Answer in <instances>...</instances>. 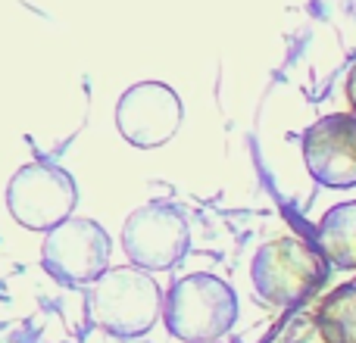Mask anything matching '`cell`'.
I'll return each instance as SVG.
<instances>
[{
  "label": "cell",
  "mask_w": 356,
  "mask_h": 343,
  "mask_svg": "<svg viewBox=\"0 0 356 343\" xmlns=\"http://www.w3.org/2000/svg\"><path fill=\"white\" fill-rule=\"evenodd\" d=\"M116 125L131 147H163L181 125V100L169 85L141 81L119 97Z\"/></svg>",
  "instance_id": "obj_7"
},
{
  "label": "cell",
  "mask_w": 356,
  "mask_h": 343,
  "mask_svg": "<svg viewBox=\"0 0 356 343\" xmlns=\"http://www.w3.org/2000/svg\"><path fill=\"white\" fill-rule=\"evenodd\" d=\"M207 343H219V340H207Z\"/></svg>",
  "instance_id": "obj_12"
},
{
  "label": "cell",
  "mask_w": 356,
  "mask_h": 343,
  "mask_svg": "<svg viewBox=\"0 0 356 343\" xmlns=\"http://www.w3.org/2000/svg\"><path fill=\"white\" fill-rule=\"evenodd\" d=\"M163 296L144 269H110L94 281L91 319L113 337H141L156 325Z\"/></svg>",
  "instance_id": "obj_3"
},
{
  "label": "cell",
  "mask_w": 356,
  "mask_h": 343,
  "mask_svg": "<svg viewBox=\"0 0 356 343\" xmlns=\"http://www.w3.org/2000/svg\"><path fill=\"white\" fill-rule=\"evenodd\" d=\"M328 259L297 237L269 240L253 256V287L272 306H300L325 284Z\"/></svg>",
  "instance_id": "obj_1"
},
{
  "label": "cell",
  "mask_w": 356,
  "mask_h": 343,
  "mask_svg": "<svg viewBox=\"0 0 356 343\" xmlns=\"http://www.w3.org/2000/svg\"><path fill=\"white\" fill-rule=\"evenodd\" d=\"M347 97H350V106L356 110V60L350 66V75H347Z\"/></svg>",
  "instance_id": "obj_11"
},
{
  "label": "cell",
  "mask_w": 356,
  "mask_h": 343,
  "mask_svg": "<svg viewBox=\"0 0 356 343\" xmlns=\"http://www.w3.org/2000/svg\"><path fill=\"white\" fill-rule=\"evenodd\" d=\"M188 221L172 203H147L135 209L122 228V250L138 269H172L188 253Z\"/></svg>",
  "instance_id": "obj_5"
},
{
  "label": "cell",
  "mask_w": 356,
  "mask_h": 343,
  "mask_svg": "<svg viewBox=\"0 0 356 343\" xmlns=\"http://www.w3.org/2000/svg\"><path fill=\"white\" fill-rule=\"evenodd\" d=\"M75 200L79 194L69 172L44 162L19 169L6 187V206L13 219L31 231H54L56 225H63L72 215Z\"/></svg>",
  "instance_id": "obj_4"
},
{
  "label": "cell",
  "mask_w": 356,
  "mask_h": 343,
  "mask_svg": "<svg viewBox=\"0 0 356 343\" xmlns=\"http://www.w3.org/2000/svg\"><path fill=\"white\" fill-rule=\"evenodd\" d=\"M110 234L91 219H66L44 240V269L63 284H88L106 275Z\"/></svg>",
  "instance_id": "obj_6"
},
{
  "label": "cell",
  "mask_w": 356,
  "mask_h": 343,
  "mask_svg": "<svg viewBox=\"0 0 356 343\" xmlns=\"http://www.w3.org/2000/svg\"><path fill=\"white\" fill-rule=\"evenodd\" d=\"M319 250L338 269H356V203H341L322 215Z\"/></svg>",
  "instance_id": "obj_9"
},
{
  "label": "cell",
  "mask_w": 356,
  "mask_h": 343,
  "mask_svg": "<svg viewBox=\"0 0 356 343\" xmlns=\"http://www.w3.org/2000/svg\"><path fill=\"white\" fill-rule=\"evenodd\" d=\"M169 334L188 343L219 340L238 319V296L216 275H188L172 284L163 306Z\"/></svg>",
  "instance_id": "obj_2"
},
{
  "label": "cell",
  "mask_w": 356,
  "mask_h": 343,
  "mask_svg": "<svg viewBox=\"0 0 356 343\" xmlns=\"http://www.w3.org/2000/svg\"><path fill=\"white\" fill-rule=\"evenodd\" d=\"M319 334L325 343H356V284L338 287L319 306Z\"/></svg>",
  "instance_id": "obj_10"
},
{
  "label": "cell",
  "mask_w": 356,
  "mask_h": 343,
  "mask_svg": "<svg viewBox=\"0 0 356 343\" xmlns=\"http://www.w3.org/2000/svg\"><path fill=\"white\" fill-rule=\"evenodd\" d=\"M303 160L309 175L325 187H353L356 184V116L319 119L303 135Z\"/></svg>",
  "instance_id": "obj_8"
}]
</instances>
